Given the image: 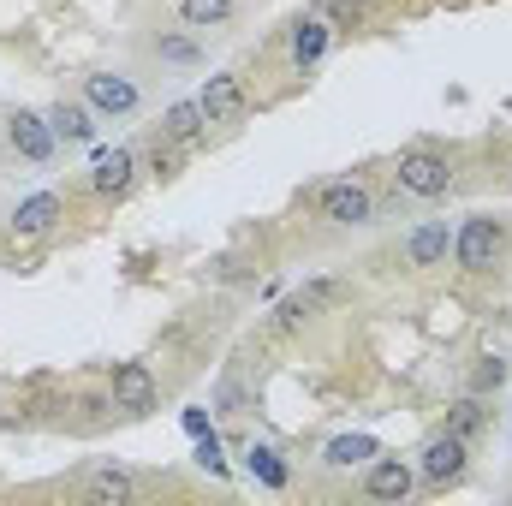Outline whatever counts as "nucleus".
Returning <instances> with one entry per match:
<instances>
[{
	"instance_id": "obj_16",
	"label": "nucleus",
	"mask_w": 512,
	"mask_h": 506,
	"mask_svg": "<svg viewBox=\"0 0 512 506\" xmlns=\"http://www.w3.org/2000/svg\"><path fill=\"white\" fill-rule=\"evenodd\" d=\"M376 453H382L376 435H334L328 453H322V465H328V471H352V465H370Z\"/></svg>"
},
{
	"instance_id": "obj_6",
	"label": "nucleus",
	"mask_w": 512,
	"mask_h": 506,
	"mask_svg": "<svg viewBox=\"0 0 512 506\" xmlns=\"http://www.w3.org/2000/svg\"><path fill=\"white\" fill-rule=\"evenodd\" d=\"M417 477L429 483V489H447V483H459L465 477V441L453 435V429H441L423 453H417Z\"/></svg>"
},
{
	"instance_id": "obj_7",
	"label": "nucleus",
	"mask_w": 512,
	"mask_h": 506,
	"mask_svg": "<svg viewBox=\"0 0 512 506\" xmlns=\"http://www.w3.org/2000/svg\"><path fill=\"white\" fill-rule=\"evenodd\" d=\"M84 102L102 114V120H126V114H137V84H131L126 72H90L84 78Z\"/></svg>"
},
{
	"instance_id": "obj_18",
	"label": "nucleus",
	"mask_w": 512,
	"mask_h": 506,
	"mask_svg": "<svg viewBox=\"0 0 512 506\" xmlns=\"http://www.w3.org/2000/svg\"><path fill=\"white\" fill-rule=\"evenodd\" d=\"M179 24L185 30H221V24H233V0H179Z\"/></svg>"
},
{
	"instance_id": "obj_5",
	"label": "nucleus",
	"mask_w": 512,
	"mask_h": 506,
	"mask_svg": "<svg viewBox=\"0 0 512 506\" xmlns=\"http://www.w3.org/2000/svg\"><path fill=\"white\" fill-rule=\"evenodd\" d=\"M6 143H12L24 161H36V167H48L54 149H60V137H54V126H48V114H36V108H12V114H6Z\"/></svg>"
},
{
	"instance_id": "obj_13",
	"label": "nucleus",
	"mask_w": 512,
	"mask_h": 506,
	"mask_svg": "<svg viewBox=\"0 0 512 506\" xmlns=\"http://www.w3.org/2000/svg\"><path fill=\"white\" fill-rule=\"evenodd\" d=\"M96 120H102V114H96L90 102H66V96H60V102L48 108V126H54L60 143H90V137H96Z\"/></svg>"
},
{
	"instance_id": "obj_15",
	"label": "nucleus",
	"mask_w": 512,
	"mask_h": 506,
	"mask_svg": "<svg viewBox=\"0 0 512 506\" xmlns=\"http://www.w3.org/2000/svg\"><path fill=\"white\" fill-rule=\"evenodd\" d=\"M84 495H90V501H131V495H137V477H131L126 465H108V459H102V465L84 471Z\"/></svg>"
},
{
	"instance_id": "obj_12",
	"label": "nucleus",
	"mask_w": 512,
	"mask_h": 506,
	"mask_svg": "<svg viewBox=\"0 0 512 506\" xmlns=\"http://www.w3.org/2000/svg\"><path fill=\"white\" fill-rule=\"evenodd\" d=\"M131 173H137V155H131L126 143H120V149H102V155L90 161V191H96V197H120L131 185Z\"/></svg>"
},
{
	"instance_id": "obj_10",
	"label": "nucleus",
	"mask_w": 512,
	"mask_h": 506,
	"mask_svg": "<svg viewBox=\"0 0 512 506\" xmlns=\"http://www.w3.org/2000/svg\"><path fill=\"white\" fill-rule=\"evenodd\" d=\"M411 489H417V471L405 459H382V453L370 459V471H364V495L370 501H405Z\"/></svg>"
},
{
	"instance_id": "obj_26",
	"label": "nucleus",
	"mask_w": 512,
	"mask_h": 506,
	"mask_svg": "<svg viewBox=\"0 0 512 506\" xmlns=\"http://www.w3.org/2000/svg\"><path fill=\"white\" fill-rule=\"evenodd\" d=\"M215 405H221V411H227V417H233V411H239V405H245V393H239V387H233V381H221V387H215Z\"/></svg>"
},
{
	"instance_id": "obj_20",
	"label": "nucleus",
	"mask_w": 512,
	"mask_h": 506,
	"mask_svg": "<svg viewBox=\"0 0 512 506\" xmlns=\"http://www.w3.org/2000/svg\"><path fill=\"white\" fill-rule=\"evenodd\" d=\"M483 423H489V411H483V399H459V405L447 411V429H453V435H459L465 447H471V441L483 435Z\"/></svg>"
},
{
	"instance_id": "obj_1",
	"label": "nucleus",
	"mask_w": 512,
	"mask_h": 506,
	"mask_svg": "<svg viewBox=\"0 0 512 506\" xmlns=\"http://www.w3.org/2000/svg\"><path fill=\"white\" fill-rule=\"evenodd\" d=\"M393 185L405 191V197H447L453 191V161L447 155H435V149H405L399 161H393Z\"/></svg>"
},
{
	"instance_id": "obj_24",
	"label": "nucleus",
	"mask_w": 512,
	"mask_h": 506,
	"mask_svg": "<svg viewBox=\"0 0 512 506\" xmlns=\"http://www.w3.org/2000/svg\"><path fill=\"white\" fill-rule=\"evenodd\" d=\"M310 316H316L310 298H286V304L274 310V328H298V322H310Z\"/></svg>"
},
{
	"instance_id": "obj_8",
	"label": "nucleus",
	"mask_w": 512,
	"mask_h": 506,
	"mask_svg": "<svg viewBox=\"0 0 512 506\" xmlns=\"http://www.w3.org/2000/svg\"><path fill=\"white\" fill-rule=\"evenodd\" d=\"M447 251H453L447 221H417V227L405 233V245H399L405 268H441V262H447Z\"/></svg>"
},
{
	"instance_id": "obj_4",
	"label": "nucleus",
	"mask_w": 512,
	"mask_h": 506,
	"mask_svg": "<svg viewBox=\"0 0 512 506\" xmlns=\"http://www.w3.org/2000/svg\"><path fill=\"white\" fill-rule=\"evenodd\" d=\"M197 108L209 114V126H245V120H251V96H245V84H239L233 72H215V78H203V90H197Z\"/></svg>"
},
{
	"instance_id": "obj_25",
	"label": "nucleus",
	"mask_w": 512,
	"mask_h": 506,
	"mask_svg": "<svg viewBox=\"0 0 512 506\" xmlns=\"http://www.w3.org/2000/svg\"><path fill=\"white\" fill-rule=\"evenodd\" d=\"M179 423H185V435H191V441H197V435H209V429H215V423H209V411H203V405H185V417H179Z\"/></svg>"
},
{
	"instance_id": "obj_21",
	"label": "nucleus",
	"mask_w": 512,
	"mask_h": 506,
	"mask_svg": "<svg viewBox=\"0 0 512 506\" xmlns=\"http://www.w3.org/2000/svg\"><path fill=\"white\" fill-rule=\"evenodd\" d=\"M155 54L173 60V66H191V60H197V42H191V36H155Z\"/></svg>"
},
{
	"instance_id": "obj_2",
	"label": "nucleus",
	"mask_w": 512,
	"mask_h": 506,
	"mask_svg": "<svg viewBox=\"0 0 512 506\" xmlns=\"http://www.w3.org/2000/svg\"><path fill=\"white\" fill-rule=\"evenodd\" d=\"M507 251V227L495 221V215H471L459 233H453V262L465 268V274H489L495 262Z\"/></svg>"
},
{
	"instance_id": "obj_23",
	"label": "nucleus",
	"mask_w": 512,
	"mask_h": 506,
	"mask_svg": "<svg viewBox=\"0 0 512 506\" xmlns=\"http://www.w3.org/2000/svg\"><path fill=\"white\" fill-rule=\"evenodd\" d=\"M179 149H185V143H173V137H161V143H155V155H149L155 179H173V173H179Z\"/></svg>"
},
{
	"instance_id": "obj_19",
	"label": "nucleus",
	"mask_w": 512,
	"mask_h": 506,
	"mask_svg": "<svg viewBox=\"0 0 512 506\" xmlns=\"http://www.w3.org/2000/svg\"><path fill=\"white\" fill-rule=\"evenodd\" d=\"M245 471H251L262 489H286V465H280V453H274V447H262V441L245 447Z\"/></svg>"
},
{
	"instance_id": "obj_3",
	"label": "nucleus",
	"mask_w": 512,
	"mask_h": 506,
	"mask_svg": "<svg viewBox=\"0 0 512 506\" xmlns=\"http://www.w3.org/2000/svg\"><path fill=\"white\" fill-rule=\"evenodd\" d=\"M316 215H322L328 227H370V221H376V197H370V185H358V179H334V185H322Z\"/></svg>"
},
{
	"instance_id": "obj_11",
	"label": "nucleus",
	"mask_w": 512,
	"mask_h": 506,
	"mask_svg": "<svg viewBox=\"0 0 512 506\" xmlns=\"http://www.w3.org/2000/svg\"><path fill=\"white\" fill-rule=\"evenodd\" d=\"M60 215H66V203H60L54 191H36V197H24V203L12 209V233H18V239H42V233H54Z\"/></svg>"
},
{
	"instance_id": "obj_14",
	"label": "nucleus",
	"mask_w": 512,
	"mask_h": 506,
	"mask_svg": "<svg viewBox=\"0 0 512 506\" xmlns=\"http://www.w3.org/2000/svg\"><path fill=\"white\" fill-rule=\"evenodd\" d=\"M155 405V376L143 364H120L114 370V411H149Z\"/></svg>"
},
{
	"instance_id": "obj_9",
	"label": "nucleus",
	"mask_w": 512,
	"mask_h": 506,
	"mask_svg": "<svg viewBox=\"0 0 512 506\" xmlns=\"http://www.w3.org/2000/svg\"><path fill=\"white\" fill-rule=\"evenodd\" d=\"M328 48H334V24H328V12H310V18L292 24V66H298V72L322 66Z\"/></svg>"
},
{
	"instance_id": "obj_22",
	"label": "nucleus",
	"mask_w": 512,
	"mask_h": 506,
	"mask_svg": "<svg viewBox=\"0 0 512 506\" xmlns=\"http://www.w3.org/2000/svg\"><path fill=\"white\" fill-rule=\"evenodd\" d=\"M197 465H203L209 477H227V459H221V435H215V429L197 435Z\"/></svg>"
},
{
	"instance_id": "obj_17",
	"label": "nucleus",
	"mask_w": 512,
	"mask_h": 506,
	"mask_svg": "<svg viewBox=\"0 0 512 506\" xmlns=\"http://www.w3.org/2000/svg\"><path fill=\"white\" fill-rule=\"evenodd\" d=\"M203 126H209V114H203L197 102H173V108L161 114V137H173V143H185V149L203 137Z\"/></svg>"
}]
</instances>
